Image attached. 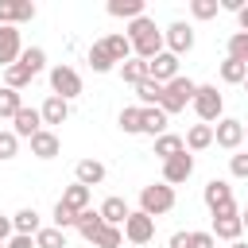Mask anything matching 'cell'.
I'll list each match as a JSON object with an SVG mask.
<instances>
[{
	"mask_svg": "<svg viewBox=\"0 0 248 248\" xmlns=\"http://www.w3.org/2000/svg\"><path fill=\"white\" fill-rule=\"evenodd\" d=\"M202 198H205L209 213H225V209H232V186H229L225 178H209Z\"/></svg>",
	"mask_w": 248,
	"mask_h": 248,
	"instance_id": "obj_7",
	"label": "cell"
},
{
	"mask_svg": "<svg viewBox=\"0 0 248 248\" xmlns=\"http://www.w3.org/2000/svg\"><path fill=\"white\" fill-rule=\"evenodd\" d=\"M108 16H116V19H140L143 16V0H108Z\"/></svg>",
	"mask_w": 248,
	"mask_h": 248,
	"instance_id": "obj_23",
	"label": "cell"
},
{
	"mask_svg": "<svg viewBox=\"0 0 248 248\" xmlns=\"http://www.w3.org/2000/svg\"><path fill=\"white\" fill-rule=\"evenodd\" d=\"M58 147H62V143H58V136H54L50 128H43V132L31 136V155H35V159H54Z\"/></svg>",
	"mask_w": 248,
	"mask_h": 248,
	"instance_id": "obj_16",
	"label": "cell"
},
{
	"mask_svg": "<svg viewBox=\"0 0 248 248\" xmlns=\"http://www.w3.org/2000/svg\"><path fill=\"white\" fill-rule=\"evenodd\" d=\"M136 97L143 101V108H155V105L163 101V85H159V81H151V78H143V81L136 85Z\"/></svg>",
	"mask_w": 248,
	"mask_h": 248,
	"instance_id": "obj_28",
	"label": "cell"
},
{
	"mask_svg": "<svg viewBox=\"0 0 248 248\" xmlns=\"http://www.w3.org/2000/svg\"><path fill=\"white\" fill-rule=\"evenodd\" d=\"M19 66H23L31 78H35V74H43V66H46V50H43V46H27V50L19 54Z\"/></svg>",
	"mask_w": 248,
	"mask_h": 248,
	"instance_id": "obj_27",
	"label": "cell"
},
{
	"mask_svg": "<svg viewBox=\"0 0 248 248\" xmlns=\"http://www.w3.org/2000/svg\"><path fill=\"white\" fill-rule=\"evenodd\" d=\"M229 170H232L236 178H248V155H232V159H229Z\"/></svg>",
	"mask_w": 248,
	"mask_h": 248,
	"instance_id": "obj_43",
	"label": "cell"
},
{
	"mask_svg": "<svg viewBox=\"0 0 248 248\" xmlns=\"http://www.w3.org/2000/svg\"><path fill=\"white\" fill-rule=\"evenodd\" d=\"M39 112H43V124H62V120L70 116V101H62V97H54V93H50V97L43 101V108H39Z\"/></svg>",
	"mask_w": 248,
	"mask_h": 248,
	"instance_id": "obj_17",
	"label": "cell"
},
{
	"mask_svg": "<svg viewBox=\"0 0 248 248\" xmlns=\"http://www.w3.org/2000/svg\"><path fill=\"white\" fill-rule=\"evenodd\" d=\"M120 128H124L128 136L143 132V105H140V108H136V105H132V108H124V112H120Z\"/></svg>",
	"mask_w": 248,
	"mask_h": 248,
	"instance_id": "obj_35",
	"label": "cell"
},
{
	"mask_svg": "<svg viewBox=\"0 0 248 248\" xmlns=\"http://www.w3.org/2000/svg\"><path fill=\"white\" fill-rule=\"evenodd\" d=\"M229 248H248V240H236V244H229Z\"/></svg>",
	"mask_w": 248,
	"mask_h": 248,
	"instance_id": "obj_49",
	"label": "cell"
},
{
	"mask_svg": "<svg viewBox=\"0 0 248 248\" xmlns=\"http://www.w3.org/2000/svg\"><path fill=\"white\" fill-rule=\"evenodd\" d=\"M240 221H244V229H248V209H244V213H240Z\"/></svg>",
	"mask_w": 248,
	"mask_h": 248,
	"instance_id": "obj_50",
	"label": "cell"
},
{
	"mask_svg": "<svg viewBox=\"0 0 248 248\" xmlns=\"http://www.w3.org/2000/svg\"><path fill=\"white\" fill-rule=\"evenodd\" d=\"M4 248H35V236H23V232H16V236H12Z\"/></svg>",
	"mask_w": 248,
	"mask_h": 248,
	"instance_id": "obj_44",
	"label": "cell"
},
{
	"mask_svg": "<svg viewBox=\"0 0 248 248\" xmlns=\"http://www.w3.org/2000/svg\"><path fill=\"white\" fill-rule=\"evenodd\" d=\"M236 23H240V31H248V4L236 12Z\"/></svg>",
	"mask_w": 248,
	"mask_h": 248,
	"instance_id": "obj_47",
	"label": "cell"
},
{
	"mask_svg": "<svg viewBox=\"0 0 248 248\" xmlns=\"http://www.w3.org/2000/svg\"><path fill=\"white\" fill-rule=\"evenodd\" d=\"M240 232H244V221H240L236 205H232V209H225V213H213V236H217V240L236 244V240H240Z\"/></svg>",
	"mask_w": 248,
	"mask_h": 248,
	"instance_id": "obj_6",
	"label": "cell"
},
{
	"mask_svg": "<svg viewBox=\"0 0 248 248\" xmlns=\"http://www.w3.org/2000/svg\"><path fill=\"white\" fill-rule=\"evenodd\" d=\"M70 225L78 229V213H74V209H70L66 202H58V205H54V229H62V232H66Z\"/></svg>",
	"mask_w": 248,
	"mask_h": 248,
	"instance_id": "obj_39",
	"label": "cell"
},
{
	"mask_svg": "<svg viewBox=\"0 0 248 248\" xmlns=\"http://www.w3.org/2000/svg\"><path fill=\"white\" fill-rule=\"evenodd\" d=\"M140 209H143L147 217H163V213H170V209H174V186H167V182H151V186H143V190H140Z\"/></svg>",
	"mask_w": 248,
	"mask_h": 248,
	"instance_id": "obj_3",
	"label": "cell"
},
{
	"mask_svg": "<svg viewBox=\"0 0 248 248\" xmlns=\"http://www.w3.org/2000/svg\"><path fill=\"white\" fill-rule=\"evenodd\" d=\"M221 8H229V12H240V8H244V0H221Z\"/></svg>",
	"mask_w": 248,
	"mask_h": 248,
	"instance_id": "obj_48",
	"label": "cell"
},
{
	"mask_svg": "<svg viewBox=\"0 0 248 248\" xmlns=\"http://www.w3.org/2000/svg\"><path fill=\"white\" fill-rule=\"evenodd\" d=\"M12 236H16V225H12L8 217H0V244H8Z\"/></svg>",
	"mask_w": 248,
	"mask_h": 248,
	"instance_id": "obj_45",
	"label": "cell"
},
{
	"mask_svg": "<svg viewBox=\"0 0 248 248\" xmlns=\"http://www.w3.org/2000/svg\"><path fill=\"white\" fill-rule=\"evenodd\" d=\"M213 143L225 147V151H236L244 143V120H217L213 128Z\"/></svg>",
	"mask_w": 248,
	"mask_h": 248,
	"instance_id": "obj_10",
	"label": "cell"
},
{
	"mask_svg": "<svg viewBox=\"0 0 248 248\" xmlns=\"http://www.w3.org/2000/svg\"><path fill=\"white\" fill-rule=\"evenodd\" d=\"M19 108H23V101H19V93L4 85V89H0V120H4V116H12V120H16V112H19Z\"/></svg>",
	"mask_w": 248,
	"mask_h": 248,
	"instance_id": "obj_36",
	"label": "cell"
},
{
	"mask_svg": "<svg viewBox=\"0 0 248 248\" xmlns=\"http://www.w3.org/2000/svg\"><path fill=\"white\" fill-rule=\"evenodd\" d=\"M16 147H19V136L16 132H0V163L4 159H16Z\"/></svg>",
	"mask_w": 248,
	"mask_h": 248,
	"instance_id": "obj_41",
	"label": "cell"
},
{
	"mask_svg": "<svg viewBox=\"0 0 248 248\" xmlns=\"http://www.w3.org/2000/svg\"><path fill=\"white\" fill-rule=\"evenodd\" d=\"M12 132H16V136H23V140H31L35 132H43V112L23 105V108L16 112V128H12Z\"/></svg>",
	"mask_w": 248,
	"mask_h": 248,
	"instance_id": "obj_15",
	"label": "cell"
},
{
	"mask_svg": "<svg viewBox=\"0 0 248 248\" xmlns=\"http://www.w3.org/2000/svg\"><path fill=\"white\" fill-rule=\"evenodd\" d=\"M143 132L155 136V140L167 136V112H163L159 105H155V108H143Z\"/></svg>",
	"mask_w": 248,
	"mask_h": 248,
	"instance_id": "obj_25",
	"label": "cell"
},
{
	"mask_svg": "<svg viewBox=\"0 0 248 248\" xmlns=\"http://www.w3.org/2000/svg\"><path fill=\"white\" fill-rule=\"evenodd\" d=\"M74 174H78L81 186H97V182H105V163H97V159H81Z\"/></svg>",
	"mask_w": 248,
	"mask_h": 248,
	"instance_id": "obj_19",
	"label": "cell"
},
{
	"mask_svg": "<svg viewBox=\"0 0 248 248\" xmlns=\"http://www.w3.org/2000/svg\"><path fill=\"white\" fill-rule=\"evenodd\" d=\"M124 236H128L132 244H147V240L155 236V217H147L143 209L128 213V221H124Z\"/></svg>",
	"mask_w": 248,
	"mask_h": 248,
	"instance_id": "obj_8",
	"label": "cell"
},
{
	"mask_svg": "<svg viewBox=\"0 0 248 248\" xmlns=\"http://www.w3.org/2000/svg\"><path fill=\"white\" fill-rule=\"evenodd\" d=\"M209 143H213V124H194L186 132V147L190 151H205Z\"/></svg>",
	"mask_w": 248,
	"mask_h": 248,
	"instance_id": "obj_26",
	"label": "cell"
},
{
	"mask_svg": "<svg viewBox=\"0 0 248 248\" xmlns=\"http://www.w3.org/2000/svg\"><path fill=\"white\" fill-rule=\"evenodd\" d=\"M58 202H66V205H70L74 213H85V209H89V186L74 182V186H66V194H62Z\"/></svg>",
	"mask_w": 248,
	"mask_h": 248,
	"instance_id": "obj_22",
	"label": "cell"
},
{
	"mask_svg": "<svg viewBox=\"0 0 248 248\" xmlns=\"http://www.w3.org/2000/svg\"><path fill=\"white\" fill-rule=\"evenodd\" d=\"M217 8H221L217 0H190V16H194V19H213Z\"/></svg>",
	"mask_w": 248,
	"mask_h": 248,
	"instance_id": "obj_40",
	"label": "cell"
},
{
	"mask_svg": "<svg viewBox=\"0 0 248 248\" xmlns=\"http://www.w3.org/2000/svg\"><path fill=\"white\" fill-rule=\"evenodd\" d=\"M105 229V217H101V209H85V213H78V232L93 244V236Z\"/></svg>",
	"mask_w": 248,
	"mask_h": 248,
	"instance_id": "obj_20",
	"label": "cell"
},
{
	"mask_svg": "<svg viewBox=\"0 0 248 248\" xmlns=\"http://www.w3.org/2000/svg\"><path fill=\"white\" fill-rule=\"evenodd\" d=\"M50 89H54V97H62V101H70V97H78L81 93V78H78V70L74 66H54L50 70Z\"/></svg>",
	"mask_w": 248,
	"mask_h": 248,
	"instance_id": "obj_5",
	"label": "cell"
},
{
	"mask_svg": "<svg viewBox=\"0 0 248 248\" xmlns=\"http://www.w3.org/2000/svg\"><path fill=\"white\" fill-rule=\"evenodd\" d=\"M128 213H132V209H128L124 198H105V202H101V217H105V225H124Z\"/></svg>",
	"mask_w": 248,
	"mask_h": 248,
	"instance_id": "obj_18",
	"label": "cell"
},
{
	"mask_svg": "<svg viewBox=\"0 0 248 248\" xmlns=\"http://www.w3.org/2000/svg\"><path fill=\"white\" fill-rule=\"evenodd\" d=\"M244 93H248V78H244Z\"/></svg>",
	"mask_w": 248,
	"mask_h": 248,
	"instance_id": "obj_52",
	"label": "cell"
},
{
	"mask_svg": "<svg viewBox=\"0 0 248 248\" xmlns=\"http://www.w3.org/2000/svg\"><path fill=\"white\" fill-rule=\"evenodd\" d=\"M182 151H186V140H182V136H170V132H167V136L155 140V155H159L163 163L174 159V155H182Z\"/></svg>",
	"mask_w": 248,
	"mask_h": 248,
	"instance_id": "obj_21",
	"label": "cell"
},
{
	"mask_svg": "<svg viewBox=\"0 0 248 248\" xmlns=\"http://www.w3.org/2000/svg\"><path fill=\"white\" fill-rule=\"evenodd\" d=\"M147 78H151V81H159V85L174 81V78H178V54H170V50L155 54V58L147 62Z\"/></svg>",
	"mask_w": 248,
	"mask_h": 248,
	"instance_id": "obj_9",
	"label": "cell"
},
{
	"mask_svg": "<svg viewBox=\"0 0 248 248\" xmlns=\"http://www.w3.org/2000/svg\"><path fill=\"white\" fill-rule=\"evenodd\" d=\"M221 108H225V101H221L217 85H198V93H194V112H198V120H202V124H213V120H221Z\"/></svg>",
	"mask_w": 248,
	"mask_h": 248,
	"instance_id": "obj_4",
	"label": "cell"
},
{
	"mask_svg": "<svg viewBox=\"0 0 248 248\" xmlns=\"http://www.w3.org/2000/svg\"><path fill=\"white\" fill-rule=\"evenodd\" d=\"M163 43H167V50H170V54H186V50L194 46V27L178 19V23H170V27L163 31Z\"/></svg>",
	"mask_w": 248,
	"mask_h": 248,
	"instance_id": "obj_12",
	"label": "cell"
},
{
	"mask_svg": "<svg viewBox=\"0 0 248 248\" xmlns=\"http://www.w3.org/2000/svg\"><path fill=\"white\" fill-rule=\"evenodd\" d=\"M35 248H66V232L62 229H39L35 232Z\"/></svg>",
	"mask_w": 248,
	"mask_h": 248,
	"instance_id": "obj_34",
	"label": "cell"
},
{
	"mask_svg": "<svg viewBox=\"0 0 248 248\" xmlns=\"http://www.w3.org/2000/svg\"><path fill=\"white\" fill-rule=\"evenodd\" d=\"M128 43H132V54L143 58V62H151L155 54H163V31L147 16H140V19L128 23Z\"/></svg>",
	"mask_w": 248,
	"mask_h": 248,
	"instance_id": "obj_1",
	"label": "cell"
},
{
	"mask_svg": "<svg viewBox=\"0 0 248 248\" xmlns=\"http://www.w3.org/2000/svg\"><path fill=\"white\" fill-rule=\"evenodd\" d=\"M190 174H194V155H186V151L163 163V182H167V186H178V182H186Z\"/></svg>",
	"mask_w": 248,
	"mask_h": 248,
	"instance_id": "obj_13",
	"label": "cell"
},
{
	"mask_svg": "<svg viewBox=\"0 0 248 248\" xmlns=\"http://www.w3.org/2000/svg\"><path fill=\"white\" fill-rule=\"evenodd\" d=\"M0 248H4V244H0Z\"/></svg>",
	"mask_w": 248,
	"mask_h": 248,
	"instance_id": "obj_53",
	"label": "cell"
},
{
	"mask_svg": "<svg viewBox=\"0 0 248 248\" xmlns=\"http://www.w3.org/2000/svg\"><path fill=\"white\" fill-rule=\"evenodd\" d=\"M186 236H190V232H174V236H170V248H186Z\"/></svg>",
	"mask_w": 248,
	"mask_h": 248,
	"instance_id": "obj_46",
	"label": "cell"
},
{
	"mask_svg": "<svg viewBox=\"0 0 248 248\" xmlns=\"http://www.w3.org/2000/svg\"><path fill=\"white\" fill-rule=\"evenodd\" d=\"M244 140H248V124H244Z\"/></svg>",
	"mask_w": 248,
	"mask_h": 248,
	"instance_id": "obj_51",
	"label": "cell"
},
{
	"mask_svg": "<svg viewBox=\"0 0 248 248\" xmlns=\"http://www.w3.org/2000/svg\"><path fill=\"white\" fill-rule=\"evenodd\" d=\"M4 81H8V89H16V93H19V89L31 81V74H27V70L16 62V66H8V70H4Z\"/></svg>",
	"mask_w": 248,
	"mask_h": 248,
	"instance_id": "obj_38",
	"label": "cell"
},
{
	"mask_svg": "<svg viewBox=\"0 0 248 248\" xmlns=\"http://www.w3.org/2000/svg\"><path fill=\"white\" fill-rule=\"evenodd\" d=\"M12 225H16V232H23V236H35L43 225H39V213L35 209H19L16 217H12Z\"/></svg>",
	"mask_w": 248,
	"mask_h": 248,
	"instance_id": "obj_30",
	"label": "cell"
},
{
	"mask_svg": "<svg viewBox=\"0 0 248 248\" xmlns=\"http://www.w3.org/2000/svg\"><path fill=\"white\" fill-rule=\"evenodd\" d=\"M194 93H198V85L190 81V78H174V81H167L163 85V101H159V108L170 116V112H182L186 105H194Z\"/></svg>",
	"mask_w": 248,
	"mask_h": 248,
	"instance_id": "obj_2",
	"label": "cell"
},
{
	"mask_svg": "<svg viewBox=\"0 0 248 248\" xmlns=\"http://www.w3.org/2000/svg\"><path fill=\"white\" fill-rule=\"evenodd\" d=\"M186 248H217V236L213 232H190L186 236Z\"/></svg>",
	"mask_w": 248,
	"mask_h": 248,
	"instance_id": "obj_42",
	"label": "cell"
},
{
	"mask_svg": "<svg viewBox=\"0 0 248 248\" xmlns=\"http://www.w3.org/2000/svg\"><path fill=\"white\" fill-rule=\"evenodd\" d=\"M35 19V4L31 0H0V27H16Z\"/></svg>",
	"mask_w": 248,
	"mask_h": 248,
	"instance_id": "obj_11",
	"label": "cell"
},
{
	"mask_svg": "<svg viewBox=\"0 0 248 248\" xmlns=\"http://www.w3.org/2000/svg\"><path fill=\"white\" fill-rule=\"evenodd\" d=\"M120 78H124L128 85H140V81L147 78V62H143V58H128V62L120 66Z\"/></svg>",
	"mask_w": 248,
	"mask_h": 248,
	"instance_id": "obj_33",
	"label": "cell"
},
{
	"mask_svg": "<svg viewBox=\"0 0 248 248\" xmlns=\"http://www.w3.org/2000/svg\"><path fill=\"white\" fill-rule=\"evenodd\" d=\"M101 43H105V50L112 54V62L124 66V62L132 58V43H128V35H108V39H101Z\"/></svg>",
	"mask_w": 248,
	"mask_h": 248,
	"instance_id": "obj_24",
	"label": "cell"
},
{
	"mask_svg": "<svg viewBox=\"0 0 248 248\" xmlns=\"http://www.w3.org/2000/svg\"><path fill=\"white\" fill-rule=\"evenodd\" d=\"M89 66H93L97 74H108V70L116 66V62H112V54L105 50V43H93V46H89Z\"/></svg>",
	"mask_w": 248,
	"mask_h": 248,
	"instance_id": "obj_32",
	"label": "cell"
},
{
	"mask_svg": "<svg viewBox=\"0 0 248 248\" xmlns=\"http://www.w3.org/2000/svg\"><path fill=\"white\" fill-rule=\"evenodd\" d=\"M229 58H236V62L248 66V31H236V35L229 39Z\"/></svg>",
	"mask_w": 248,
	"mask_h": 248,
	"instance_id": "obj_37",
	"label": "cell"
},
{
	"mask_svg": "<svg viewBox=\"0 0 248 248\" xmlns=\"http://www.w3.org/2000/svg\"><path fill=\"white\" fill-rule=\"evenodd\" d=\"M19 54H23V46H19V27H0V66H4V70L16 66Z\"/></svg>",
	"mask_w": 248,
	"mask_h": 248,
	"instance_id": "obj_14",
	"label": "cell"
},
{
	"mask_svg": "<svg viewBox=\"0 0 248 248\" xmlns=\"http://www.w3.org/2000/svg\"><path fill=\"white\" fill-rule=\"evenodd\" d=\"M244 78H248V66H244V62H236V58H225V62H221V81L244 85Z\"/></svg>",
	"mask_w": 248,
	"mask_h": 248,
	"instance_id": "obj_29",
	"label": "cell"
},
{
	"mask_svg": "<svg viewBox=\"0 0 248 248\" xmlns=\"http://www.w3.org/2000/svg\"><path fill=\"white\" fill-rule=\"evenodd\" d=\"M124 244V229L120 225H105L97 236H93V248H120Z\"/></svg>",
	"mask_w": 248,
	"mask_h": 248,
	"instance_id": "obj_31",
	"label": "cell"
}]
</instances>
